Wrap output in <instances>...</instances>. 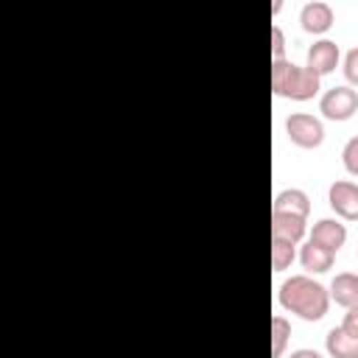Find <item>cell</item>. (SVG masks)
Returning <instances> with one entry per match:
<instances>
[{"label": "cell", "mask_w": 358, "mask_h": 358, "mask_svg": "<svg viewBox=\"0 0 358 358\" xmlns=\"http://www.w3.org/2000/svg\"><path fill=\"white\" fill-rule=\"evenodd\" d=\"M277 302H280V308H285L288 313H296L305 322H319L327 316L330 291L308 274H294L280 285Z\"/></svg>", "instance_id": "cell-1"}, {"label": "cell", "mask_w": 358, "mask_h": 358, "mask_svg": "<svg viewBox=\"0 0 358 358\" xmlns=\"http://www.w3.org/2000/svg\"><path fill=\"white\" fill-rule=\"evenodd\" d=\"M271 90L280 98L310 101L322 90V78L313 70L299 67V64L282 59V62H271Z\"/></svg>", "instance_id": "cell-2"}, {"label": "cell", "mask_w": 358, "mask_h": 358, "mask_svg": "<svg viewBox=\"0 0 358 358\" xmlns=\"http://www.w3.org/2000/svg\"><path fill=\"white\" fill-rule=\"evenodd\" d=\"M319 112L327 117V120H350L355 112H358V92L352 87H330L322 92L319 98Z\"/></svg>", "instance_id": "cell-3"}, {"label": "cell", "mask_w": 358, "mask_h": 358, "mask_svg": "<svg viewBox=\"0 0 358 358\" xmlns=\"http://www.w3.org/2000/svg\"><path fill=\"white\" fill-rule=\"evenodd\" d=\"M288 140L299 148H319L324 140V123L308 112H294L285 117Z\"/></svg>", "instance_id": "cell-4"}, {"label": "cell", "mask_w": 358, "mask_h": 358, "mask_svg": "<svg viewBox=\"0 0 358 358\" xmlns=\"http://www.w3.org/2000/svg\"><path fill=\"white\" fill-rule=\"evenodd\" d=\"M330 210L344 221H358V185L350 179H336L327 190Z\"/></svg>", "instance_id": "cell-5"}, {"label": "cell", "mask_w": 358, "mask_h": 358, "mask_svg": "<svg viewBox=\"0 0 358 358\" xmlns=\"http://www.w3.org/2000/svg\"><path fill=\"white\" fill-rule=\"evenodd\" d=\"M338 62H341L338 45H336L333 39H316V42L308 48V62H305V67L313 70V73L322 78V76L333 73V70L338 67Z\"/></svg>", "instance_id": "cell-6"}, {"label": "cell", "mask_w": 358, "mask_h": 358, "mask_svg": "<svg viewBox=\"0 0 358 358\" xmlns=\"http://www.w3.org/2000/svg\"><path fill=\"white\" fill-rule=\"evenodd\" d=\"M299 22H302V28H305L308 34H324V31H330V25L336 22V11H333V6L324 3V0H310V3L302 6Z\"/></svg>", "instance_id": "cell-7"}, {"label": "cell", "mask_w": 358, "mask_h": 358, "mask_svg": "<svg viewBox=\"0 0 358 358\" xmlns=\"http://www.w3.org/2000/svg\"><path fill=\"white\" fill-rule=\"evenodd\" d=\"M308 241H313V243H319V246H324L330 252H338L344 246V241H347V227L338 218H319L313 224Z\"/></svg>", "instance_id": "cell-8"}, {"label": "cell", "mask_w": 358, "mask_h": 358, "mask_svg": "<svg viewBox=\"0 0 358 358\" xmlns=\"http://www.w3.org/2000/svg\"><path fill=\"white\" fill-rule=\"evenodd\" d=\"M308 232V218L291 213H271V238L299 243Z\"/></svg>", "instance_id": "cell-9"}, {"label": "cell", "mask_w": 358, "mask_h": 358, "mask_svg": "<svg viewBox=\"0 0 358 358\" xmlns=\"http://www.w3.org/2000/svg\"><path fill=\"white\" fill-rule=\"evenodd\" d=\"M327 291H330V302H336V305H341L347 310L358 308V274H352V271L336 274Z\"/></svg>", "instance_id": "cell-10"}, {"label": "cell", "mask_w": 358, "mask_h": 358, "mask_svg": "<svg viewBox=\"0 0 358 358\" xmlns=\"http://www.w3.org/2000/svg\"><path fill=\"white\" fill-rule=\"evenodd\" d=\"M271 213H291V215L308 218V213H310V199H308V193L299 190V187H285V190H280V193L274 196Z\"/></svg>", "instance_id": "cell-11"}, {"label": "cell", "mask_w": 358, "mask_h": 358, "mask_svg": "<svg viewBox=\"0 0 358 358\" xmlns=\"http://www.w3.org/2000/svg\"><path fill=\"white\" fill-rule=\"evenodd\" d=\"M333 260H336V252H330V249H324V246H319V243H313V241H308V243L299 249V263H302V268L310 271V274H324V271H330V268H333Z\"/></svg>", "instance_id": "cell-12"}, {"label": "cell", "mask_w": 358, "mask_h": 358, "mask_svg": "<svg viewBox=\"0 0 358 358\" xmlns=\"http://www.w3.org/2000/svg\"><path fill=\"white\" fill-rule=\"evenodd\" d=\"M324 347L330 358H358V338L350 336L341 324L324 336Z\"/></svg>", "instance_id": "cell-13"}, {"label": "cell", "mask_w": 358, "mask_h": 358, "mask_svg": "<svg viewBox=\"0 0 358 358\" xmlns=\"http://www.w3.org/2000/svg\"><path fill=\"white\" fill-rule=\"evenodd\" d=\"M291 338V322L280 313L271 316V358H282L285 344Z\"/></svg>", "instance_id": "cell-14"}, {"label": "cell", "mask_w": 358, "mask_h": 358, "mask_svg": "<svg viewBox=\"0 0 358 358\" xmlns=\"http://www.w3.org/2000/svg\"><path fill=\"white\" fill-rule=\"evenodd\" d=\"M294 257H296V243L271 238V268L274 271H285L294 263Z\"/></svg>", "instance_id": "cell-15"}, {"label": "cell", "mask_w": 358, "mask_h": 358, "mask_svg": "<svg viewBox=\"0 0 358 358\" xmlns=\"http://www.w3.org/2000/svg\"><path fill=\"white\" fill-rule=\"evenodd\" d=\"M341 162L347 168L350 176H358V137H350L344 151H341Z\"/></svg>", "instance_id": "cell-16"}, {"label": "cell", "mask_w": 358, "mask_h": 358, "mask_svg": "<svg viewBox=\"0 0 358 358\" xmlns=\"http://www.w3.org/2000/svg\"><path fill=\"white\" fill-rule=\"evenodd\" d=\"M341 70H344V78H347L352 87H358V45L344 53V67H341Z\"/></svg>", "instance_id": "cell-17"}, {"label": "cell", "mask_w": 358, "mask_h": 358, "mask_svg": "<svg viewBox=\"0 0 358 358\" xmlns=\"http://www.w3.org/2000/svg\"><path fill=\"white\" fill-rule=\"evenodd\" d=\"M285 59V34L280 25H271V62Z\"/></svg>", "instance_id": "cell-18"}, {"label": "cell", "mask_w": 358, "mask_h": 358, "mask_svg": "<svg viewBox=\"0 0 358 358\" xmlns=\"http://www.w3.org/2000/svg\"><path fill=\"white\" fill-rule=\"evenodd\" d=\"M341 327H344L350 336H355V338H358V308H350V310L344 313V319H341Z\"/></svg>", "instance_id": "cell-19"}, {"label": "cell", "mask_w": 358, "mask_h": 358, "mask_svg": "<svg viewBox=\"0 0 358 358\" xmlns=\"http://www.w3.org/2000/svg\"><path fill=\"white\" fill-rule=\"evenodd\" d=\"M288 358H322L316 350H294Z\"/></svg>", "instance_id": "cell-20"}]
</instances>
